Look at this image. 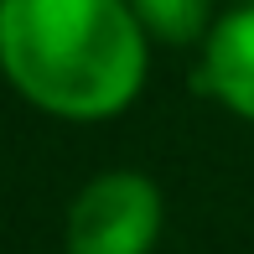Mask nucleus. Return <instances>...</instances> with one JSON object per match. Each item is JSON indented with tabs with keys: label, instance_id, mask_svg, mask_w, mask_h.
<instances>
[{
	"label": "nucleus",
	"instance_id": "nucleus-3",
	"mask_svg": "<svg viewBox=\"0 0 254 254\" xmlns=\"http://www.w3.org/2000/svg\"><path fill=\"white\" fill-rule=\"evenodd\" d=\"M197 52H202V63L192 83L218 109L254 125V5H223Z\"/></svg>",
	"mask_w": 254,
	"mask_h": 254
},
{
	"label": "nucleus",
	"instance_id": "nucleus-2",
	"mask_svg": "<svg viewBox=\"0 0 254 254\" xmlns=\"http://www.w3.org/2000/svg\"><path fill=\"white\" fill-rule=\"evenodd\" d=\"M166 228L156 177L135 166L94 171L63 213V254H151Z\"/></svg>",
	"mask_w": 254,
	"mask_h": 254
},
{
	"label": "nucleus",
	"instance_id": "nucleus-1",
	"mask_svg": "<svg viewBox=\"0 0 254 254\" xmlns=\"http://www.w3.org/2000/svg\"><path fill=\"white\" fill-rule=\"evenodd\" d=\"M0 78L47 120H120L151 78L130 0H0Z\"/></svg>",
	"mask_w": 254,
	"mask_h": 254
},
{
	"label": "nucleus",
	"instance_id": "nucleus-5",
	"mask_svg": "<svg viewBox=\"0 0 254 254\" xmlns=\"http://www.w3.org/2000/svg\"><path fill=\"white\" fill-rule=\"evenodd\" d=\"M228 5H254V0H228Z\"/></svg>",
	"mask_w": 254,
	"mask_h": 254
},
{
	"label": "nucleus",
	"instance_id": "nucleus-4",
	"mask_svg": "<svg viewBox=\"0 0 254 254\" xmlns=\"http://www.w3.org/2000/svg\"><path fill=\"white\" fill-rule=\"evenodd\" d=\"M151 47H202L218 21V0H130Z\"/></svg>",
	"mask_w": 254,
	"mask_h": 254
}]
</instances>
